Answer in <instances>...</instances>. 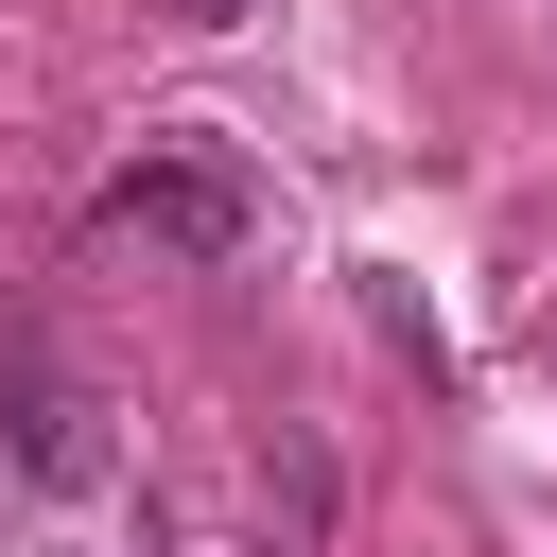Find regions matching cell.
<instances>
[{
  "label": "cell",
  "instance_id": "cell-4",
  "mask_svg": "<svg viewBox=\"0 0 557 557\" xmlns=\"http://www.w3.org/2000/svg\"><path fill=\"white\" fill-rule=\"evenodd\" d=\"M139 557H157V540H139Z\"/></svg>",
  "mask_w": 557,
  "mask_h": 557
},
{
  "label": "cell",
  "instance_id": "cell-2",
  "mask_svg": "<svg viewBox=\"0 0 557 557\" xmlns=\"http://www.w3.org/2000/svg\"><path fill=\"white\" fill-rule=\"evenodd\" d=\"M0 470H17L35 505L104 487V383H87V366H52V348H0Z\"/></svg>",
  "mask_w": 557,
  "mask_h": 557
},
{
  "label": "cell",
  "instance_id": "cell-1",
  "mask_svg": "<svg viewBox=\"0 0 557 557\" xmlns=\"http://www.w3.org/2000/svg\"><path fill=\"white\" fill-rule=\"evenodd\" d=\"M87 244H122V261H174V278H209V261H244V244H261V191H244L226 157L157 139V157H122V174L87 191Z\"/></svg>",
  "mask_w": 557,
  "mask_h": 557
},
{
  "label": "cell",
  "instance_id": "cell-3",
  "mask_svg": "<svg viewBox=\"0 0 557 557\" xmlns=\"http://www.w3.org/2000/svg\"><path fill=\"white\" fill-rule=\"evenodd\" d=\"M174 17H261V0H174Z\"/></svg>",
  "mask_w": 557,
  "mask_h": 557
}]
</instances>
